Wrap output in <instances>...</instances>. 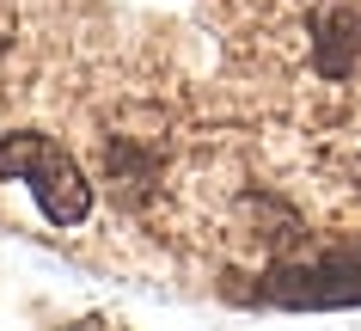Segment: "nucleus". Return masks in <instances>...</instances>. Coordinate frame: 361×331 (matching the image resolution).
I'll use <instances>...</instances> for the list:
<instances>
[{
    "mask_svg": "<svg viewBox=\"0 0 361 331\" xmlns=\"http://www.w3.org/2000/svg\"><path fill=\"white\" fill-rule=\"evenodd\" d=\"M0 178H31V196H37V209L49 215L56 227H74V221H86V209H92L86 172L43 136H6L0 141Z\"/></svg>",
    "mask_w": 361,
    "mask_h": 331,
    "instance_id": "f257e3e1",
    "label": "nucleus"
},
{
    "mask_svg": "<svg viewBox=\"0 0 361 331\" xmlns=\"http://www.w3.org/2000/svg\"><path fill=\"white\" fill-rule=\"evenodd\" d=\"M264 301H276V307H361V264L337 258V264L276 270L264 282Z\"/></svg>",
    "mask_w": 361,
    "mask_h": 331,
    "instance_id": "f03ea898",
    "label": "nucleus"
},
{
    "mask_svg": "<svg viewBox=\"0 0 361 331\" xmlns=\"http://www.w3.org/2000/svg\"><path fill=\"white\" fill-rule=\"evenodd\" d=\"M361 56V13L355 6H324L312 19V68L324 80H343Z\"/></svg>",
    "mask_w": 361,
    "mask_h": 331,
    "instance_id": "7ed1b4c3",
    "label": "nucleus"
}]
</instances>
